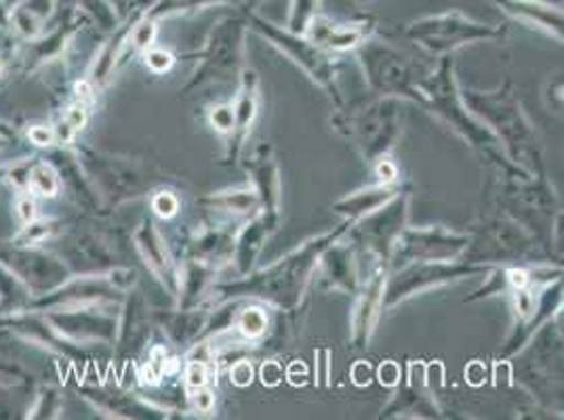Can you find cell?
Returning a JSON list of instances; mask_svg holds the SVG:
<instances>
[{"instance_id": "obj_3", "label": "cell", "mask_w": 564, "mask_h": 420, "mask_svg": "<svg viewBox=\"0 0 564 420\" xmlns=\"http://www.w3.org/2000/svg\"><path fill=\"white\" fill-rule=\"evenodd\" d=\"M307 34H312V43L325 45V47L350 48L358 45L365 36L362 27H350V25H335L330 24L329 20L325 18H314L306 30Z\"/></svg>"}, {"instance_id": "obj_13", "label": "cell", "mask_w": 564, "mask_h": 420, "mask_svg": "<svg viewBox=\"0 0 564 420\" xmlns=\"http://www.w3.org/2000/svg\"><path fill=\"white\" fill-rule=\"evenodd\" d=\"M258 202V196L251 191H226L221 198H213V205L226 207V209L236 210V212H245L251 209Z\"/></svg>"}, {"instance_id": "obj_11", "label": "cell", "mask_w": 564, "mask_h": 420, "mask_svg": "<svg viewBox=\"0 0 564 420\" xmlns=\"http://www.w3.org/2000/svg\"><path fill=\"white\" fill-rule=\"evenodd\" d=\"M318 0H291L289 30L293 34H306L307 25L316 18Z\"/></svg>"}, {"instance_id": "obj_23", "label": "cell", "mask_w": 564, "mask_h": 420, "mask_svg": "<svg viewBox=\"0 0 564 420\" xmlns=\"http://www.w3.org/2000/svg\"><path fill=\"white\" fill-rule=\"evenodd\" d=\"M53 137H55L53 131H47V129H43V126L30 131V140L34 141L36 145H48V143L53 141Z\"/></svg>"}, {"instance_id": "obj_20", "label": "cell", "mask_w": 564, "mask_h": 420, "mask_svg": "<svg viewBox=\"0 0 564 420\" xmlns=\"http://www.w3.org/2000/svg\"><path fill=\"white\" fill-rule=\"evenodd\" d=\"M232 380H235L238 387H245V385H249L251 383V376H253V371H251V366L247 364V362H238L235 368H232Z\"/></svg>"}, {"instance_id": "obj_5", "label": "cell", "mask_w": 564, "mask_h": 420, "mask_svg": "<svg viewBox=\"0 0 564 420\" xmlns=\"http://www.w3.org/2000/svg\"><path fill=\"white\" fill-rule=\"evenodd\" d=\"M141 253L145 257V263L161 276L169 274V257L165 253V244H161V235L154 232L152 223H143L140 234H138Z\"/></svg>"}, {"instance_id": "obj_21", "label": "cell", "mask_w": 564, "mask_h": 420, "mask_svg": "<svg viewBox=\"0 0 564 420\" xmlns=\"http://www.w3.org/2000/svg\"><path fill=\"white\" fill-rule=\"evenodd\" d=\"M48 234L47 223H32L25 228L24 237H28V244H34L39 240H43Z\"/></svg>"}, {"instance_id": "obj_26", "label": "cell", "mask_w": 564, "mask_h": 420, "mask_svg": "<svg viewBox=\"0 0 564 420\" xmlns=\"http://www.w3.org/2000/svg\"><path fill=\"white\" fill-rule=\"evenodd\" d=\"M0 70H2V62H0Z\"/></svg>"}, {"instance_id": "obj_9", "label": "cell", "mask_w": 564, "mask_h": 420, "mask_svg": "<svg viewBox=\"0 0 564 420\" xmlns=\"http://www.w3.org/2000/svg\"><path fill=\"white\" fill-rule=\"evenodd\" d=\"M256 112H258V78L253 71H249V74H245L242 93L238 97L235 108L236 126L247 129L256 117Z\"/></svg>"}, {"instance_id": "obj_17", "label": "cell", "mask_w": 564, "mask_h": 420, "mask_svg": "<svg viewBox=\"0 0 564 420\" xmlns=\"http://www.w3.org/2000/svg\"><path fill=\"white\" fill-rule=\"evenodd\" d=\"M165 351L161 350V347H156V350L152 351V357H150V362H148V368H145V380L156 383V380L165 374Z\"/></svg>"}, {"instance_id": "obj_10", "label": "cell", "mask_w": 564, "mask_h": 420, "mask_svg": "<svg viewBox=\"0 0 564 420\" xmlns=\"http://www.w3.org/2000/svg\"><path fill=\"white\" fill-rule=\"evenodd\" d=\"M388 198H392V191L390 189H371V191H360L356 194L354 198H348L344 202L337 205V209H341V212H348L352 217H358L362 212H369V210H376L377 207H381Z\"/></svg>"}, {"instance_id": "obj_7", "label": "cell", "mask_w": 564, "mask_h": 420, "mask_svg": "<svg viewBox=\"0 0 564 420\" xmlns=\"http://www.w3.org/2000/svg\"><path fill=\"white\" fill-rule=\"evenodd\" d=\"M258 163L253 166V175H256V184H258L259 196L263 198V202L270 207V212H274L279 207V170L276 166L265 161V158H256Z\"/></svg>"}, {"instance_id": "obj_22", "label": "cell", "mask_w": 564, "mask_h": 420, "mask_svg": "<svg viewBox=\"0 0 564 420\" xmlns=\"http://www.w3.org/2000/svg\"><path fill=\"white\" fill-rule=\"evenodd\" d=\"M194 404H196V408H198L200 412H209V410H212L213 408L212 391H207L205 387L196 389V396H194Z\"/></svg>"}, {"instance_id": "obj_8", "label": "cell", "mask_w": 564, "mask_h": 420, "mask_svg": "<svg viewBox=\"0 0 564 420\" xmlns=\"http://www.w3.org/2000/svg\"><path fill=\"white\" fill-rule=\"evenodd\" d=\"M236 2H245V0H159L154 4V9L148 13V18L161 20V18H171L177 13L200 11V9L215 7V4H236Z\"/></svg>"}, {"instance_id": "obj_12", "label": "cell", "mask_w": 564, "mask_h": 420, "mask_svg": "<svg viewBox=\"0 0 564 420\" xmlns=\"http://www.w3.org/2000/svg\"><path fill=\"white\" fill-rule=\"evenodd\" d=\"M28 187L41 196H55L59 189V181L48 164H36L34 168H30Z\"/></svg>"}, {"instance_id": "obj_4", "label": "cell", "mask_w": 564, "mask_h": 420, "mask_svg": "<svg viewBox=\"0 0 564 420\" xmlns=\"http://www.w3.org/2000/svg\"><path fill=\"white\" fill-rule=\"evenodd\" d=\"M501 7H506L508 13H512L520 22L540 25L550 30L554 36L564 38V15L558 11H552L550 7H540L535 2L524 0H499Z\"/></svg>"}, {"instance_id": "obj_6", "label": "cell", "mask_w": 564, "mask_h": 420, "mask_svg": "<svg viewBox=\"0 0 564 420\" xmlns=\"http://www.w3.org/2000/svg\"><path fill=\"white\" fill-rule=\"evenodd\" d=\"M381 295H383V281L379 276H376L373 280L369 281L367 292L362 297V303L358 305V311H356V336L367 334V330H371V327H373Z\"/></svg>"}, {"instance_id": "obj_18", "label": "cell", "mask_w": 564, "mask_h": 420, "mask_svg": "<svg viewBox=\"0 0 564 420\" xmlns=\"http://www.w3.org/2000/svg\"><path fill=\"white\" fill-rule=\"evenodd\" d=\"M145 62H148V68L154 71H165L171 68V64H173V57H171V53H166V51H161V48H152V51H148V55H145Z\"/></svg>"}, {"instance_id": "obj_19", "label": "cell", "mask_w": 564, "mask_h": 420, "mask_svg": "<svg viewBox=\"0 0 564 420\" xmlns=\"http://www.w3.org/2000/svg\"><path fill=\"white\" fill-rule=\"evenodd\" d=\"M152 207L154 210L161 214V217H173L175 212H177V198L173 196V194H159L156 198H154V202H152Z\"/></svg>"}, {"instance_id": "obj_14", "label": "cell", "mask_w": 564, "mask_h": 420, "mask_svg": "<svg viewBox=\"0 0 564 420\" xmlns=\"http://www.w3.org/2000/svg\"><path fill=\"white\" fill-rule=\"evenodd\" d=\"M238 327L242 330L245 336L249 339H258L268 327V320H265V313L261 309H247L242 316H240V322Z\"/></svg>"}, {"instance_id": "obj_16", "label": "cell", "mask_w": 564, "mask_h": 420, "mask_svg": "<svg viewBox=\"0 0 564 420\" xmlns=\"http://www.w3.org/2000/svg\"><path fill=\"white\" fill-rule=\"evenodd\" d=\"M212 124L221 133H230L236 126L235 108H230V106L215 108L212 112Z\"/></svg>"}, {"instance_id": "obj_15", "label": "cell", "mask_w": 564, "mask_h": 420, "mask_svg": "<svg viewBox=\"0 0 564 420\" xmlns=\"http://www.w3.org/2000/svg\"><path fill=\"white\" fill-rule=\"evenodd\" d=\"M186 380H188L192 389L207 387V380H209V366H207V362L205 360H192L188 373H186Z\"/></svg>"}, {"instance_id": "obj_1", "label": "cell", "mask_w": 564, "mask_h": 420, "mask_svg": "<svg viewBox=\"0 0 564 420\" xmlns=\"http://www.w3.org/2000/svg\"><path fill=\"white\" fill-rule=\"evenodd\" d=\"M253 25L258 27L263 36L272 38L274 45L281 47L289 57H293L297 64H302L321 85H330L333 71H330L329 62H327V57H325L318 48L314 47L312 43L302 41L300 34L281 32L279 27H274V24L263 22V20H259V18H253Z\"/></svg>"}, {"instance_id": "obj_25", "label": "cell", "mask_w": 564, "mask_h": 420, "mask_svg": "<svg viewBox=\"0 0 564 420\" xmlns=\"http://www.w3.org/2000/svg\"><path fill=\"white\" fill-rule=\"evenodd\" d=\"M9 24V7L4 4V0H0V27Z\"/></svg>"}, {"instance_id": "obj_2", "label": "cell", "mask_w": 564, "mask_h": 420, "mask_svg": "<svg viewBox=\"0 0 564 420\" xmlns=\"http://www.w3.org/2000/svg\"><path fill=\"white\" fill-rule=\"evenodd\" d=\"M57 0H20L9 11V24L28 41L39 38L45 32L48 18L55 13Z\"/></svg>"}, {"instance_id": "obj_24", "label": "cell", "mask_w": 564, "mask_h": 420, "mask_svg": "<svg viewBox=\"0 0 564 420\" xmlns=\"http://www.w3.org/2000/svg\"><path fill=\"white\" fill-rule=\"evenodd\" d=\"M18 209H20V217L24 219L25 223H30V221L34 219V214H36V212H34L36 207H34V202H32V200H22Z\"/></svg>"}]
</instances>
